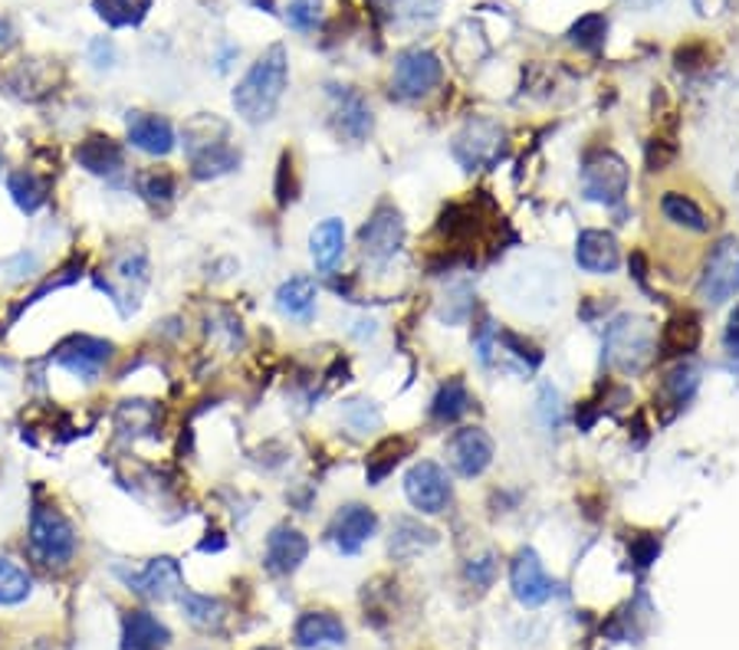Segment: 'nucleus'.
<instances>
[{"label": "nucleus", "instance_id": "nucleus-1", "mask_svg": "<svg viewBox=\"0 0 739 650\" xmlns=\"http://www.w3.org/2000/svg\"><path fill=\"white\" fill-rule=\"evenodd\" d=\"M283 89H286V53L283 46H270L234 89V109L240 112V118L253 125L266 122L273 118L283 99Z\"/></svg>", "mask_w": 739, "mask_h": 650}, {"label": "nucleus", "instance_id": "nucleus-2", "mask_svg": "<svg viewBox=\"0 0 739 650\" xmlns=\"http://www.w3.org/2000/svg\"><path fill=\"white\" fill-rule=\"evenodd\" d=\"M184 151L191 158V171L194 178H217L237 168L240 155L227 145V125L201 115L194 122H187L184 128Z\"/></svg>", "mask_w": 739, "mask_h": 650}, {"label": "nucleus", "instance_id": "nucleus-3", "mask_svg": "<svg viewBox=\"0 0 739 650\" xmlns=\"http://www.w3.org/2000/svg\"><path fill=\"white\" fill-rule=\"evenodd\" d=\"M79 549V536L72 529V523L56 510V506H43L36 503L30 513V552L43 562V566H69L72 556Z\"/></svg>", "mask_w": 739, "mask_h": 650}, {"label": "nucleus", "instance_id": "nucleus-4", "mask_svg": "<svg viewBox=\"0 0 739 650\" xmlns=\"http://www.w3.org/2000/svg\"><path fill=\"white\" fill-rule=\"evenodd\" d=\"M655 352V329L645 319H618L605 335V358L618 372H641Z\"/></svg>", "mask_w": 739, "mask_h": 650}, {"label": "nucleus", "instance_id": "nucleus-5", "mask_svg": "<svg viewBox=\"0 0 739 650\" xmlns=\"http://www.w3.org/2000/svg\"><path fill=\"white\" fill-rule=\"evenodd\" d=\"M628 181H632L628 164L612 151H599L595 158H589V164L582 171L585 197L599 201V204H618L628 191Z\"/></svg>", "mask_w": 739, "mask_h": 650}, {"label": "nucleus", "instance_id": "nucleus-6", "mask_svg": "<svg viewBox=\"0 0 739 650\" xmlns=\"http://www.w3.org/2000/svg\"><path fill=\"white\" fill-rule=\"evenodd\" d=\"M405 493H408V500H411V506H414L418 513L437 516V513H444L447 503H451V480H447V474H444L437 464L424 460V464H414V467L408 470V477H405Z\"/></svg>", "mask_w": 739, "mask_h": 650}, {"label": "nucleus", "instance_id": "nucleus-7", "mask_svg": "<svg viewBox=\"0 0 739 650\" xmlns=\"http://www.w3.org/2000/svg\"><path fill=\"white\" fill-rule=\"evenodd\" d=\"M109 358H112V345L105 339H92V335H72L53 355V362L59 368H66L72 378H82V381H95L102 375V368L109 365Z\"/></svg>", "mask_w": 739, "mask_h": 650}, {"label": "nucleus", "instance_id": "nucleus-8", "mask_svg": "<svg viewBox=\"0 0 739 650\" xmlns=\"http://www.w3.org/2000/svg\"><path fill=\"white\" fill-rule=\"evenodd\" d=\"M739 289V240L727 237L720 240V247L710 253L704 280H701V296L714 306L727 303Z\"/></svg>", "mask_w": 739, "mask_h": 650}, {"label": "nucleus", "instance_id": "nucleus-9", "mask_svg": "<svg viewBox=\"0 0 739 650\" xmlns=\"http://www.w3.org/2000/svg\"><path fill=\"white\" fill-rule=\"evenodd\" d=\"M122 579H125V585L135 595H141L148 602H171V598H178L184 592L181 566L174 559H168V556L151 559L141 572H132V575L122 572Z\"/></svg>", "mask_w": 739, "mask_h": 650}, {"label": "nucleus", "instance_id": "nucleus-10", "mask_svg": "<svg viewBox=\"0 0 739 650\" xmlns=\"http://www.w3.org/2000/svg\"><path fill=\"white\" fill-rule=\"evenodd\" d=\"M447 460L461 477H480L493 460V441L480 427H464L447 444Z\"/></svg>", "mask_w": 739, "mask_h": 650}, {"label": "nucleus", "instance_id": "nucleus-11", "mask_svg": "<svg viewBox=\"0 0 739 650\" xmlns=\"http://www.w3.org/2000/svg\"><path fill=\"white\" fill-rule=\"evenodd\" d=\"M405 237V224L395 207H378L372 220L362 227V253L375 263H385L398 253Z\"/></svg>", "mask_w": 739, "mask_h": 650}, {"label": "nucleus", "instance_id": "nucleus-12", "mask_svg": "<svg viewBox=\"0 0 739 650\" xmlns=\"http://www.w3.org/2000/svg\"><path fill=\"white\" fill-rule=\"evenodd\" d=\"M510 582H513V595L526 608H539V605H546L553 598V579L546 575V569H543V562H539V556L533 549H523L516 556Z\"/></svg>", "mask_w": 739, "mask_h": 650}, {"label": "nucleus", "instance_id": "nucleus-13", "mask_svg": "<svg viewBox=\"0 0 739 650\" xmlns=\"http://www.w3.org/2000/svg\"><path fill=\"white\" fill-rule=\"evenodd\" d=\"M441 82V62L428 49H408L395 62V85L401 95H424Z\"/></svg>", "mask_w": 739, "mask_h": 650}, {"label": "nucleus", "instance_id": "nucleus-14", "mask_svg": "<svg viewBox=\"0 0 739 650\" xmlns=\"http://www.w3.org/2000/svg\"><path fill=\"white\" fill-rule=\"evenodd\" d=\"M375 529H378V520H375V513L368 510V506H359V503H352V506H342L339 513H336V520H332V543H336V549L339 552H345V556H355L372 536H375Z\"/></svg>", "mask_w": 739, "mask_h": 650}, {"label": "nucleus", "instance_id": "nucleus-15", "mask_svg": "<svg viewBox=\"0 0 739 650\" xmlns=\"http://www.w3.org/2000/svg\"><path fill=\"white\" fill-rule=\"evenodd\" d=\"M128 145L145 151V155L164 158L174 148V128H171V122L164 115L132 112L128 115Z\"/></svg>", "mask_w": 739, "mask_h": 650}, {"label": "nucleus", "instance_id": "nucleus-16", "mask_svg": "<svg viewBox=\"0 0 739 650\" xmlns=\"http://www.w3.org/2000/svg\"><path fill=\"white\" fill-rule=\"evenodd\" d=\"M309 556V543L299 529H289V526H280L266 536V552H263V562H266V572L273 575H289L296 572Z\"/></svg>", "mask_w": 739, "mask_h": 650}, {"label": "nucleus", "instance_id": "nucleus-17", "mask_svg": "<svg viewBox=\"0 0 739 650\" xmlns=\"http://www.w3.org/2000/svg\"><path fill=\"white\" fill-rule=\"evenodd\" d=\"M576 263L589 273H615L622 263L618 240L605 230H585L576 243Z\"/></svg>", "mask_w": 739, "mask_h": 650}, {"label": "nucleus", "instance_id": "nucleus-18", "mask_svg": "<svg viewBox=\"0 0 739 650\" xmlns=\"http://www.w3.org/2000/svg\"><path fill=\"white\" fill-rule=\"evenodd\" d=\"M296 645L306 650H322V648H339L345 641V625L329 615V612H306L299 622H296V631H293Z\"/></svg>", "mask_w": 739, "mask_h": 650}, {"label": "nucleus", "instance_id": "nucleus-19", "mask_svg": "<svg viewBox=\"0 0 739 650\" xmlns=\"http://www.w3.org/2000/svg\"><path fill=\"white\" fill-rule=\"evenodd\" d=\"M171 631L148 612H128L122 622V650H164Z\"/></svg>", "mask_w": 739, "mask_h": 650}, {"label": "nucleus", "instance_id": "nucleus-20", "mask_svg": "<svg viewBox=\"0 0 739 650\" xmlns=\"http://www.w3.org/2000/svg\"><path fill=\"white\" fill-rule=\"evenodd\" d=\"M503 148V132L493 125V122H470L467 132L461 135L457 141V155L464 158V164H484V161H493Z\"/></svg>", "mask_w": 739, "mask_h": 650}, {"label": "nucleus", "instance_id": "nucleus-21", "mask_svg": "<svg viewBox=\"0 0 739 650\" xmlns=\"http://www.w3.org/2000/svg\"><path fill=\"white\" fill-rule=\"evenodd\" d=\"M309 253H312V263L319 273H332L345 253V224L336 217L322 220L309 237Z\"/></svg>", "mask_w": 739, "mask_h": 650}, {"label": "nucleus", "instance_id": "nucleus-22", "mask_svg": "<svg viewBox=\"0 0 739 650\" xmlns=\"http://www.w3.org/2000/svg\"><path fill=\"white\" fill-rule=\"evenodd\" d=\"M316 283L309 276H289L280 289H276V306L286 319H296V322H309L312 312H316Z\"/></svg>", "mask_w": 739, "mask_h": 650}, {"label": "nucleus", "instance_id": "nucleus-23", "mask_svg": "<svg viewBox=\"0 0 739 650\" xmlns=\"http://www.w3.org/2000/svg\"><path fill=\"white\" fill-rule=\"evenodd\" d=\"M336 125L345 138H365L372 128V112L365 105V99L352 89L336 92Z\"/></svg>", "mask_w": 739, "mask_h": 650}, {"label": "nucleus", "instance_id": "nucleus-24", "mask_svg": "<svg viewBox=\"0 0 739 650\" xmlns=\"http://www.w3.org/2000/svg\"><path fill=\"white\" fill-rule=\"evenodd\" d=\"M76 161L89 174H115L122 168V148L105 135H92L76 148Z\"/></svg>", "mask_w": 739, "mask_h": 650}, {"label": "nucleus", "instance_id": "nucleus-25", "mask_svg": "<svg viewBox=\"0 0 739 650\" xmlns=\"http://www.w3.org/2000/svg\"><path fill=\"white\" fill-rule=\"evenodd\" d=\"M7 191L23 214H36L49 197V181L43 174L30 171V168H20L7 178Z\"/></svg>", "mask_w": 739, "mask_h": 650}, {"label": "nucleus", "instance_id": "nucleus-26", "mask_svg": "<svg viewBox=\"0 0 739 650\" xmlns=\"http://www.w3.org/2000/svg\"><path fill=\"white\" fill-rule=\"evenodd\" d=\"M178 598H181L184 618H187L194 628H201V631L220 628V622H224V605H220L217 598H211V595H194V592H181Z\"/></svg>", "mask_w": 739, "mask_h": 650}, {"label": "nucleus", "instance_id": "nucleus-27", "mask_svg": "<svg viewBox=\"0 0 739 650\" xmlns=\"http://www.w3.org/2000/svg\"><path fill=\"white\" fill-rule=\"evenodd\" d=\"M33 592V582L26 575V569H20L13 559H0V605L13 608L23 605Z\"/></svg>", "mask_w": 739, "mask_h": 650}, {"label": "nucleus", "instance_id": "nucleus-28", "mask_svg": "<svg viewBox=\"0 0 739 650\" xmlns=\"http://www.w3.org/2000/svg\"><path fill=\"white\" fill-rule=\"evenodd\" d=\"M661 210H664V217H668V220H674V224H681V227H687V230L704 233V230L710 227V224H707V217H704V210L697 207V201H691L687 194H678V191L664 194Z\"/></svg>", "mask_w": 739, "mask_h": 650}, {"label": "nucleus", "instance_id": "nucleus-29", "mask_svg": "<svg viewBox=\"0 0 739 650\" xmlns=\"http://www.w3.org/2000/svg\"><path fill=\"white\" fill-rule=\"evenodd\" d=\"M434 539H437V536H434L431 529L418 526L414 520H401V523L395 526V536H391V556H398V559L414 556V552L434 546Z\"/></svg>", "mask_w": 739, "mask_h": 650}, {"label": "nucleus", "instance_id": "nucleus-30", "mask_svg": "<svg viewBox=\"0 0 739 650\" xmlns=\"http://www.w3.org/2000/svg\"><path fill=\"white\" fill-rule=\"evenodd\" d=\"M467 408H470V395H467V388H464V381H447L441 391H437V398H434V418L437 421H457L461 414H467Z\"/></svg>", "mask_w": 739, "mask_h": 650}, {"label": "nucleus", "instance_id": "nucleus-31", "mask_svg": "<svg viewBox=\"0 0 739 650\" xmlns=\"http://www.w3.org/2000/svg\"><path fill=\"white\" fill-rule=\"evenodd\" d=\"M138 194L148 201V204H171L174 197V174L164 171V168H148L138 174Z\"/></svg>", "mask_w": 739, "mask_h": 650}, {"label": "nucleus", "instance_id": "nucleus-32", "mask_svg": "<svg viewBox=\"0 0 739 650\" xmlns=\"http://www.w3.org/2000/svg\"><path fill=\"white\" fill-rule=\"evenodd\" d=\"M151 0H95L99 16H105L112 26H132L148 13Z\"/></svg>", "mask_w": 739, "mask_h": 650}, {"label": "nucleus", "instance_id": "nucleus-33", "mask_svg": "<svg viewBox=\"0 0 739 650\" xmlns=\"http://www.w3.org/2000/svg\"><path fill=\"white\" fill-rule=\"evenodd\" d=\"M697 342H701V326H697L694 316H681V319H674V322L664 329V349H668L671 355H684V352H691Z\"/></svg>", "mask_w": 739, "mask_h": 650}, {"label": "nucleus", "instance_id": "nucleus-34", "mask_svg": "<svg viewBox=\"0 0 739 650\" xmlns=\"http://www.w3.org/2000/svg\"><path fill=\"white\" fill-rule=\"evenodd\" d=\"M408 451V444L405 441H395V437H388V441H382L375 451H372V457H368V480L372 483H378L382 477H388L391 470H395V464L401 460V454Z\"/></svg>", "mask_w": 739, "mask_h": 650}, {"label": "nucleus", "instance_id": "nucleus-35", "mask_svg": "<svg viewBox=\"0 0 739 650\" xmlns=\"http://www.w3.org/2000/svg\"><path fill=\"white\" fill-rule=\"evenodd\" d=\"M342 418H345V424H349L352 431H359V434H365L368 427H378V414H375L365 401H349L345 411H342Z\"/></svg>", "mask_w": 739, "mask_h": 650}, {"label": "nucleus", "instance_id": "nucleus-36", "mask_svg": "<svg viewBox=\"0 0 739 650\" xmlns=\"http://www.w3.org/2000/svg\"><path fill=\"white\" fill-rule=\"evenodd\" d=\"M286 20L296 30H312L316 20H319V0H293L289 10H286Z\"/></svg>", "mask_w": 739, "mask_h": 650}, {"label": "nucleus", "instance_id": "nucleus-37", "mask_svg": "<svg viewBox=\"0 0 739 650\" xmlns=\"http://www.w3.org/2000/svg\"><path fill=\"white\" fill-rule=\"evenodd\" d=\"M664 385H668V391L674 395V401H684V398L697 388V372L681 365V368H674V372L668 375V381H664Z\"/></svg>", "mask_w": 739, "mask_h": 650}, {"label": "nucleus", "instance_id": "nucleus-38", "mask_svg": "<svg viewBox=\"0 0 739 650\" xmlns=\"http://www.w3.org/2000/svg\"><path fill=\"white\" fill-rule=\"evenodd\" d=\"M602 36H605V20H602V16H585V20L576 23V30H572V39L582 43V46H599Z\"/></svg>", "mask_w": 739, "mask_h": 650}, {"label": "nucleus", "instance_id": "nucleus-39", "mask_svg": "<svg viewBox=\"0 0 739 650\" xmlns=\"http://www.w3.org/2000/svg\"><path fill=\"white\" fill-rule=\"evenodd\" d=\"M493 575H497V559L493 556H480V559H470L467 566V579L480 589H490L493 585Z\"/></svg>", "mask_w": 739, "mask_h": 650}, {"label": "nucleus", "instance_id": "nucleus-40", "mask_svg": "<svg viewBox=\"0 0 739 650\" xmlns=\"http://www.w3.org/2000/svg\"><path fill=\"white\" fill-rule=\"evenodd\" d=\"M92 56H95V66H112V43H105V39H95L92 43Z\"/></svg>", "mask_w": 739, "mask_h": 650}, {"label": "nucleus", "instance_id": "nucleus-41", "mask_svg": "<svg viewBox=\"0 0 739 650\" xmlns=\"http://www.w3.org/2000/svg\"><path fill=\"white\" fill-rule=\"evenodd\" d=\"M727 3H730V0H694V7H697L701 16H717V13L727 10Z\"/></svg>", "mask_w": 739, "mask_h": 650}, {"label": "nucleus", "instance_id": "nucleus-42", "mask_svg": "<svg viewBox=\"0 0 739 650\" xmlns=\"http://www.w3.org/2000/svg\"><path fill=\"white\" fill-rule=\"evenodd\" d=\"M727 349H730V355H739V306L727 326Z\"/></svg>", "mask_w": 739, "mask_h": 650}, {"label": "nucleus", "instance_id": "nucleus-43", "mask_svg": "<svg viewBox=\"0 0 739 650\" xmlns=\"http://www.w3.org/2000/svg\"><path fill=\"white\" fill-rule=\"evenodd\" d=\"M658 0H628V7H635V10H651Z\"/></svg>", "mask_w": 739, "mask_h": 650}]
</instances>
